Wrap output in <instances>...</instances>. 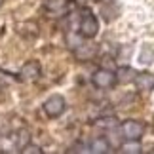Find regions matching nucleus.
Listing matches in <instances>:
<instances>
[{
    "instance_id": "5",
    "label": "nucleus",
    "mask_w": 154,
    "mask_h": 154,
    "mask_svg": "<svg viewBox=\"0 0 154 154\" xmlns=\"http://www.w3.org/2000/svg\"><path fill=\"white\" fill-rule=\"evenodd\" d=\"M40 74H42V67H40V63L36 61V59L27 61V63L21 67V70H19V78L25 80V82H34V80H38Z\"/></svg>"
},
{
    "instance_id": "9",
    "label": "nucleus",
    "mask_w": 154,
    "mask_h": 154,
    "mask_svg": "<svg viewBox=\"0 0 154 154\" xmlns=\"http://www.w3.org/2000/svg\"><path fill=\"white\" fill-rule=\"evenodd\" d=\"M116 82L118 84H129V82L135 80V70L131 67H120L116 69Z\"/></svg>"
},
{
    "instance_id": "15",
    "label": "nucleus",
    "mask_w": 154,
    "mask_h": 154,
    "mask_svg": "<svg viewBox=\"0 0 154 154\" xmlns=\"http://www.w3.org/2000/svg\"><path fill=\"white\" fill-rule=\"evenodd\" d=\"M69 152H86V146H82V145H74V146H70Z\"/></svg>"
},
{
    "instance_id": "13",
    "label": "nucleus",
    "mask_w": 154,
    "mask_h": 154,
    "mask_svg": "<svg viewBox=\"0 0 154 154\" xmlns=\"http://www.w3.org/2000/svg\"><path fill=\"white\" fill-rule=\"evenodd\" d=\"M17 135H19V137H17V146H19V150H21L27 143H31V137H29V131H27V129H21Z\"/></svg>"
},
{
    "instance_id": "1",
    "label": "nucleus",
    "mask_w": 154,
    "mask_h": 154,
    "mask_svg": "<svg viewBox=\"0 0 154 154\" xmlns=\"http://www.w3.org/2000/svg\"><path fill=\"white\" fill-rule=\"evenodd\" d=\"M78 29H80L78 32H80L84 38H93V36L99 32V21H97V17L93 15L90 10H86L84 14L80 15Z\"/></svg>"
},
{
    "instance_id": "10",
    "label": "nucleus",
    "mask_w": 154,
    "mask_h": 154,
    "mask_svg": "<svg viewBox=\"0 0 154 154\" xmlns=\"http://www.w3.org/2000/svg\"><path fill=\"white\" fill-rule=\"evenodd\" d=\"M90 152H95V154H105V152H110V145L105 137H97L90 143Z\"/></svg>"
},
{
    "instance_id": "3",
    "label": "nucleus",
    "mask_w": 154,
    "mask_h": 154,
    "mask_svg": "<svg viewBox=\"0 0 154 154\" xmlns=\"http://www.w3.org/2000/svg\"><path fill=\"white\" fill-rule=\"evenodd\" d=\"M91 82H93V86H95L97 90H110V88L116 84V74L112 72V70L101 67V69H97L95 72H93Z\"/></svg>"
},
{
    "instance_id": "6",
    "label": "nucleus",
    "mask_w": 154,
    "mask_h": 154,
    "mask_svg": "<svg viewBox=\"0 0 154 154\" xmlns=\"http://www.w3.org/2000/svg\"><path fill=\"white\" fill-rule=\"evenodd\" d=\"M95 53H97V46L84 40V42L74 50V57L78 59V61H90V59L95 57Z\"/></svg>"
},
{
    "instance_id": "16",
    "label": "nucleus",
    "mask_w": 154,
    "mask_h": 154,
    "mask_svg": "<svg viewBox=\"0 0 154 154\" xmlns=\"http://www.w3.org/2000/svg\"><path fill=\"white\" fill-rule=\"evenodd\" d=\"M76 2H80V4H86V2H90V0H76Z\"/></svg>"
},
{
    "instance_id": "2",
    "label": "nucleus",
    "mask_w": 154,
    "mask_h": 154,
    "mask_svg": "<svg viewBox=\"0 0 154 154\" xmlns=\"http://www.w3.org/2000/svg\"><path fill=\"white\" fill-rule=\"evenodd\" d=\"M42 109H44V112H46L48 118H59L65 110H67V101H65L63 95H57L55 93V95H50L48 99H46Z\"/></svg>"
},
{
    "instance_id": "14",
    "label": "nucleus",
    "mask_w": 154,
    "mask_h": 154,
    "mask_svg": "<svg viewBox=\"0 0 154 154\" xmlns=\"http://www.w3.org/2000/svg\"><path fill=\"white\" fill-rule=\"evenodd\" d=\"M23 154H42V149H40L38 145H32V143H27L25 146L21 149Z\"/></svg>"
},
{
    "instance_id": "4",
    "label": "nucleus",
    "mask_w": 154,
    "mask_h": 154,
    "mask_svg": "<svg viewBox=\"0 0 154 154\" xmlns=\"http://www.w3.org/2000/svg\"><path fill=\"white\" fill-rule=\"evenodd\" d=\"M145 124L139 120H124L120 126V131L126 139H141L145 135Z\"/></svg>"
},
{
    "instance_id": "11",
    "label": "nucleus",
    "mask_w": 154,
    "mask_h": 154,
    "mask_svg": "<svg viewBox=\"0 0 154 154\" xmlns=\"http://www.w3.org/2000/svg\"><path fill=\"white\" fill-rule=\"evenodd\" d=\"M141 150H143V146H141L139 139H128V143H124L120 146V152L124 154H139Z\"/></svg>"
},
{
    "instance_id": "7",
    "label": "nucleus",
    "mask_w": 154,
    "mask_h": 154,
    "mask_svg": "<svg viewBox=\"0 0 154 154\" xmlns=\"http://www.w3.org/2000/svg\"><path fill=\"white\" fill-rule=\"evenodd\" d=\"M133 82H135V88H137L139 91H152L154 90V74L149 72V70L135 74Z\"/></svg>"
},
{
    "instance_id": "17",
    "label": "nucleus",
    "mask_w": 154,
    "mask_h": 154,
    "mask_svg": "<svg viewBox=\"0 0 154 154\" xmlns=\"http://www.w3.org/2000/svg\"><path fill=\"white\" fill-rule=\"evenodd\" d=\"M2 4H4V0H0V6H2Z\"/></svg>"
},
{
    "instance_id": "12",
    "label": "nucleus",
    "mask_w": 154,
    "mask_h": 154,
    "mask_svg": "<svg viewBox=\"0 0 154 154\" xmlns=\"http://www.w3.org/2000/svg\"><path fill=\"white\" fill-rule=\"evenodd\" d=\"M84 40H86V38L82 36L80 32H69V34H67V46H69V48L72 50V51L78 48V46L84 42Z\"/></svg>"
},
{
    "instance_id": "8",
    "label": "nucleus",
    "mask_w": 154,
    "mask_h": 154,
    "mask_svg": "<svg viewBox=\"0 0 154 154\" xmlns=\"http://www.w3.org/2000/svg\"><path fill=\"white\" fill-rule=\"evenodd\" d=\"M44 6H46V10H48L51 15L59 17V15H63L65 11L69 10V0H46Z\"/></svg>"
}]
</instances>
